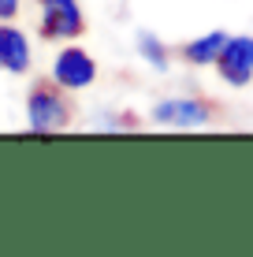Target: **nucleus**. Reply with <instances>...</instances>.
Listing matches in <instances>:
<instances>
[{
    "instance_id": "obj_1",
    "label": "nucleus",
    "mask_w": 253,
    "mask_h": 257,
    "mask_svg": "<svg viewBox=\"0 0 253 257\" xmlns=\"http://www.w3.org/2000/svg\"><path fill=\"white\" fill-rule=\"evenodd\" d=\"M26 123L34 135H56V131L71 127V101H67L64 86H56L52 78L34 82L26 97Z\"/></svg>"
},
{
    "instance_id": "obj_2",
    "label": "nucleus",
    "mask_w": 253,
    "mask_h": 257,
    "mask_svg": "<svg viewBox=\"0 0 253 257\" xmlns=\"http://www.w3.org/2000/svg\"><path fill=\"white\" fill-rule=\"evenodd\" d=\"M149 119L156 127H175V131H186V127H208L216 119V104L208 97H194V93H182V97H164V101L153 104Z\"/></svg>"
},
{
    "instance_id": "obj_3",
    "label": "nucleus",
    "mask_w": 253,
    "mask_h": 257,
    "mask_svg": "<svg viewBox=\"0 0 253 257\" xmlns=\"http://www.w3.org/2000/svg\"><path fill=\"white\" fill-rule=\"evenodd\" d=\"M38 30L45 41H78L86 34L78 0H38Z\"/></svg>"
},
{
    "instance_id": "obj_4",
    "label": "nucleus",
    "mask_w": 253,
    "mask_h": 257,
    "mask_svg": "<svg viewBox=\"0 0 253 257\" xmlns=\"http://www.w3.org/2000/svg\"><path fill=\"white\" fill-rule=\"evenodd\" d=\"M52 82L64 86L67 93L90 90V86L97 82V60H93L86 49H78L75 41H64V49H60L56 60H52Z\"/></svg>"
},
{
    "instance_id": "obj_5",
    "label": "nucleus",
    "mask_w": 253,
    "mask_h": 257,
    "mask_svg": "<svg viewBox=\"0 0 253 257\" xmlns=\"http://www.w3.org/2000/svg\"><path fill=\"white\" fill-rule=\"evenodd\" d=\"M216 75L234 90L253 82V34H231L216 60Z\"/></svg>"
},
{
    "instance_id": "obj_6",
    "label": "nucleus",
    "mask_w": 253,
    "mask_h": 257,
    "mask_svg": "<svg viewBox=\"0 0 253 257\" xmlns=\"http://www.w3.org/2000/svg\"><path fill=\"white\" fill-rule=\"evenodd\" d=\"M34 67V49L30 38L12 23H0V71L8 75H30Z\"/></svg>"
},
{
    "instance_id": "obj_7",
    "label": "nucleus",
    "mask_w": 253,
    "mask_h": 257,
    "mask_svg": "<svg viewBox=\"0 0 253 257\" xmlns=\"http://www.w3.org/2000/svg\"><path fill=\"white\" fill-rule=\"evenodd\" d=\"M227 38H231V34H223V30L197 34V38H190V41H182V45H179V60H182V64H190V67H216V60H220Z\"/></svg>"
},
{
    "instance_id": "obj_8",
    "label": "nucleus",
    "mask_w": 253,
    "mask_h": 257,
    "mask_svg": "<svg viewBox=\"0 0 253 257\" xmlns=\"http://www.w3.org/2000/svg\"><path fill=\"white\" fill-rule=\"evenodd\" d=\"M138 56H142L153 71H160V75L171 67V49L164 45V41L156 38V34H149V30H142V34H138Z\"/></svg>"
},
{
    "instance_id": "obj_9",
    "label": "nucleus",
    "mask_w": 253,
    "mask_h": 257,
    "mask_svg": "<svg viewBox=\"0 0 253 257\" xmlns=\"http://www.w3.org/2000/svg\"><path fill=\"white\" fill-rule=\"evenodd\" d=\"M97 127H101V131H134V127H138V116H130V112H119V116H101Z\"/></svg>"
},
{
    "instance_id": "obj_10",
    "label": "nucleus",
    "mask_w": 253,
    "mask_h": 257,
    "mask_svg": "<svg viewBox=\"0 0 253 257\" xmlns=\"http://www.w3.org/2000/svg\"><path fill=\"white\" fill-rule=\"evenodd\" d=\"M19 8H23V0H0V23L15 19V15H19Z\"/></svg>"
}]
</instances>
